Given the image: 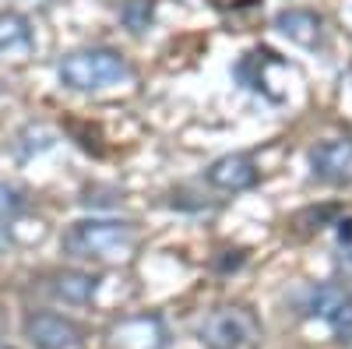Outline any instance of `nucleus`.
Returning a JSON list of instances; mask_svg holds the SVG:
<instances>
[{
    "label": "nucleus",
    "mask_w": 352,
    "mask_h": 349,
    "mask_svg": "<svg viewBox=\"0 0 352 349\" xmlns=\"http://www.w3.org/2000/svg\"><path fill=\"white\" fill-rule=\"evenodd\" d=\"M338 240H342V244H352V219L338 222Z\"/></svg>",
    "instance_id": "f3484780"
},
{
    "label": "nucleus",
    "mask_w": 352,
    "mask_h": 349,
    "mask_svg": "<svg viewBox=\"0 0 352 349\" xmlns=\"http://www.w3.org/2000/svg\"><path fill=\"white\" fill-rule=\"evenodd\" d=\"M120 18L127 21V28H134V32H144V28L152 25L155 18V0H127Z\"/></svg>",
    "instance_id": "ddd939ff"
},
{
    "label": "nucleus",
    "mask_w": 352,
    "mask_h": 349,
    "mask_svg": "<svg viewBox=\"0 0 352 349\" xmlns=\"http://www.w3.org/2000/svg\"><path fill=\"white\" fill-rule=\"evenodd\" d=\"M32 46H36V39H32L28 18H21L14 11L0 14V61H21V56L32 53Z\"/></svg>",
    "instance_id": "1a4fd4ad"
},
{
    "label": "nucleus",
    "mask_w": 352,
    "mask_h": 349,
    "mask_svg": "<svg viewBox=\"0 0 352 349\" xmlns=\"http://www.w3.org/2000/svg\"><path fill=\"white\" fill-rule=\"evenodd\" d=\"M0 332H4V314H0Z\"/></svg>",
    "instance_id": "6ab92c4d"
},
{
    "label": "nucleus",
    "mask_w": 352,
    "mask_h": 349,
    "mask_svg": "<svg viewBox=\"0 0 352 349\" xmlns=\"http://www.w3.org/2000/svg\"><path fill=\"white\" fill-rule=\"evenodd\" d=\"M257 335V321L243 307H219L201 321L197 339L208 349H243Z\"/></svg>",
    "instance_id": "7ed1b4c3"
},
{
    "label": "nucleus",
    "mask_w": 352,
    "mask_h": 349,
    "mask_svg": "<svg viewBox=\"0 0 352 349\" xmlns=\"http://www.w3.org/2000/svg\"><path fill=\"white\" fill-rule=\"evenodd\" d=\"M310 169L324 184H349L352 180V138H331L310 149Z\"/></svg>",
    "instance_id": "423d86ee"
},
{
    "label": "nucleus",
    "mask_w": 352,
    "mask_h": 349,
    "mask_svg": "<svg viewBox=\"0 0 352 349\" xmlns=\"http://www.w3.org/2000/svg\"><path fill=\"white\" fill-rule=\"evenodd\" d=\"M275 28L285 39H292L296 46H307V50H317L320 43H324V18L314 14V11H303V8L278 11Z\"/></svg>",
    "instance_id": "0eeeda50"
},
{
    "label": "nucleus",
    "mask_w": 352,
    "mask_h": 349,
    "mask_svg": "<svg viewBox=\"0 0 352 349\" xmlns=\"http://www.w3.org/2000/svg\"><path fill=\"white\" fill-rule=\"evenodd\" d=\"M8 247H11V237H8V229L0 226V251H8Z\"/></svg>",
    "instance_id": "a211bd4d"
},
{
    "label": "nucleus",
    "mask_w": 352,
    "mask_h": 349,
    "mask_svg": "<svg viewBox=\"0 0 352 349\" xmlns=\"http://www.w3.org/2000/svg\"><path fill=\"white\" fill-rule=\"evenodd\" d=\"M338 268L345 272V279H352V244H342V254H338Z\"/></svg>",
    "instance_id": "dca6fc26"
},
{
    "label": "nucleus",
    "mask_w": 352,
    "mask_h": 349,
    "mask_svg": "<svg viewBox=\"0 0 352 349\" xmlns=\"http://www.w3.org/2000/svg\"><path fill=\"white\" fill-rule=\"evenodd\" d=\"M261 177V169L250 156H222L208 166V184L219 191H247Z\"/></svg>",
    "instance_id": "6e6552de"
},
{
    "label": "nucleus",
    "mask_w": 352,
    "mask_h": 349,
    "mask_svg": "<svg viewBox=\"0 0 352 349\" xmlns=\"http://www.w3.org/2000/svg\"><path fill=\"white\" fill-rule=\"evenodd\" d=\"M349 300H352V297L345 293L342 286L324 282V286H314V289H307V297H303V314L320 317V321H331L335 310H338V307H345Z\"/></svg>",
    "instance_id": "9b49d317"
},
{
    "label": "nucleus",
    "mask_w": 352,
    "mask_h": 349,
    "mask_svg": "<svg viewBox=\"0 0 352 349\" xmlns=\"http://www.w3.org/2000/svg\"><path fill=\"white\" fill-rule=\"evenodd\" d=\"M113 349H166L169 346V328L159 314H134L116 321L109 332Z\"/></svg>",
    "instance_id": "39448f33"
},
{
    "label": "nucleus",
    "mask_w": 352,
    "mask_h": 349,
    "mask_svg": "<svg viewBox=\"0 0 352 349\" xmlns=\"http://www.w3.org/2000/svg\"><path fill=\"white\" fill-rule=\"evenodd\" d=\"M25 194L14 187V184H0V219H14L25 212Z\"/></svg>",
    "instance_id": "4468645a"
},
{
    "label": "nucleus",
    "mask_w": 352,
    "mask_h": 349,
    "mask_svg": "<svg viewBox=\"0 0 352 349\" xmlns=\"http://www.w3.org/2000/svg\"><path fill=\"white\" fill-rule=\"evenodd\" d=\"M56 74L74 92H99V89H109V85L127 81L131 67L116 50H74L60 61Z\"/></svg>",
    "instance_id": "f03ea898"
},
{
    "label": "nucleus",
    "mask_w": 352,
    "mask_h": 349,
    "mask_svg": "<svg viewBox=\"0 0 352 349\" xmlns=\"http://www.w3.org/2000/svg\"><path fill=\"white\" fill-rule=\"evenodd\" d=\"M0 349H11V346H4V342H0Z\"/></svg>",
    "instance_id": "aec40b11"
},
{
    "label": "nucleus",
    "mask_w": 352,
    "mask_h": 349,
    "mask_svg": "<svg viewBox=\"0 0 352 349\" xmlns=\"http://www.w3.org/2000/svg\"><path fill=\"white\" fill-rule=\"evenodd\" d=\"M53 145V134L46 131V127H36V124H28L25 127V134H18V156L21 159H32V156H39V152H46Z\"/></svg>",
    "instance_id": "f8f14e48"
},
{
    "label": "nucleus",
    "mask_w": 352,
    "mask_h": 349,
    "mask_svg": "<svg viewBox=\"0 0 352 349\" xmlns=\"http://www.w3.org/2000/svg\"><path fill=\"white\" fill-rule=\"evenodd\" d=\"M96 289H99V279L88 275V272H56V275H50V293L56 300H64V304H74V307L92 304Z\"/></svg>",
    "instance_id": "9d476101"
},
{
    "label": "nucleus",
    "mask_w": 352,
    "mask_h": 349,
    "mask_svg": "<svg viewBox=\"0 0 352 349\" xmlns=\"http://www.w3.org/2000/svg\"><path fill=\"white\" fill-rule=\"evenodd\" d=\"M134 251V226L120 219H81L64 233V254L74 261H124Z\"/></svg>",
    "instance_id": "f257e3e1"
},
{
    "label": "nucleus",
    "mask_w": 352,
    "mask_h": 349,
    "mask_svg": "<svg viewBox=\"0 0 352 349\" xmlns=\"http://www.w3.org/2000/svg\"><path fill=\"white\" fill-rule=\"evenodd\" d=\"M328 325H331V332H335L342 342H352V300H349L345 307L335 310V317H331Z\"/></svg>",
    "instance_id": "2eb2a0df"
},
{
    "label": "nucleus",
    "mask_w": 352,
    "mask_h": 349,
    "mask_svg": "<svg viewBox=\"0 0 352 349\" xmlns=\"http://www.w3.org/2000/svg\"><path fill=\"white\" fill-rule=\"evenodd\" d=\"M21 332L32 349H81V342H85L78 321H71L64 314H53V310L28 314Z\"/></svg>",
    "instance_id": "20e7f679"
}]
</instances>
